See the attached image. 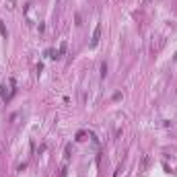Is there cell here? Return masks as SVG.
<instances>
[{
	"instance_id": "obj_1",
	"label": "cell",
	"mask_w": 177,
	"mask_h": 177,
	"mask_svg": "<svg viewBox=\"0 0 177 177\" xmlns=\"http://www.w3.org/2000/svg\"><path fill=\"white\" fill-rule=\"evenodd\" d=\"M99 37H101V25H97L95 31H93V39H91V45H93V48L99 43Z\"/></svg>"
}]
</instances>
